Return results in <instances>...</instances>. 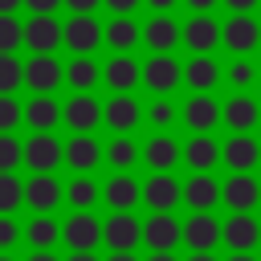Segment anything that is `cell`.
Instances as JSON below:
<instances>
[{
    "instance_id": "1",
    "label": "cell",
    "mask_w": 261,
    "mask_h": 261,
    "mask_svg": "<svg viewBox=\"0 0 261 261\" xmlns=\"http://www.w3.org/2000/svg\"><path fill=\"white\" fill-rule=\"evenodd\" d=\"M61 241L69 245V253H94L102 245V224L94 212H73L61 224Z\"/></svg>"
},
{
    "instance_id": "2",
    "label": "cell",
    "mask_w": 261,
    "mask_h": 261,
    "mask_svg": "<svg viewBox=\"0 0 261 261\" xmlns=\"http://www.w3.org/2000/svg\"><path fill=\"white\" fill-rule=\"evenodd\" d=\"M102 245L110 253H135V245H143V224L130 212H110V220L102 224Z\"/></svg>"
},
{
    "instance_id": "3",
    "label": "cell",
    "mask_w": 261,
    "mask_h": 261,
    "mask_svg": "<svg viewBox=\"0 0 261 261\" xmlns=\"http://www.w3.org/2000/svg\"><path fill=\"white\" fill-rule=\"evenodd\" d=\"M143 245L151 253H171L175 245H184V224L171 212H151L143 224Z\"/></svg>"
},
{
    "instance_id": "4",
    "label": "cell",
    "mask_w": 261,
    "mask_h": 261,
    "mask_svg": "<svg viewBox=\"0 0 261 261\" xmlns=\"http://www.w3.org/2000/svg\"><path fill=\"white\" fill-rule=\"evenodd\" d=\"M24 163L33 167V175H53V167L65 163V143H57L53 135H33L24 143Z\"/></svg>"
},
{
    "instance_id": "5",
    "label": "cell",
    "mask_w": 261,
    "mask_h": 261,
    "mask_svg": "<svg viewBox=\"0 0 261 261\" xmlns=\"http://www.w3.org/2000/svg\"><path fill=\"white\" fill-rule=\"evenodd\" d=\"M257 241H261V224L249 212H232L220 224V245H228V253H253Z\"/></svg>"
},
{
    "instance_id": "6",
    "label": "cell",
    "mask_w": 261,
    "mask_h": 261,
    "mask_svg": "<svg viewBox=\"0 0 261 261\" xmlns=\"http://www.w3.org/2000/svg\"><path fill=\"white\" fill-rule=\"evenodd\" d=\"M179 82H184V65H179L171 53H155V57L143 65V86L155 90V94H171Z\"/></svg>"
},
{
    "instance_id": "7",
    "label": "cell",
    "mask_w": 261,
    "mask_h": 261,
    "mask_svg": "<svg viewBox=\"0 0 261 261\" xmlns=\"http://www.w3.org/2000/svg\"><path fill=\"white\" fill-rule=\"evenodd\" d=\"M184 245L192 253H212L220 245V220L212 212H192L184 220Z\"/></svg>"
},
{
    "instance_id": "8",
    "label": "cell",
    "mask_w": 261,
    "mask_h": 261,
    "mask_svg": "<svg viewBox=\"0 0 261 261\" xmlns=\"http://www.w3.org/2000/svg\"><path fill=\"white\" fill-rule=\"evenodd\" d=\"M102 24L94 20V16H69L65 24H61V41L77 53V57H86L90 49H98V41H102Z\"/></svg>"
},
{
    "instance_id": "9",
    "label": "cell",
    "mask_w": 261,
    "mask_h": 261,
    "mask_svg": "<svg viewBox=\"0 0 261 261\" xmlns=\"http://www.w3.org/2000/svg\"><path fill=\"white\" fill-rule=\"evenodd\" d=\"M61 200H65V188H61L53 175H33V179H24V204H29L37 216H49Z\"/></svg>"
},
{
    "instance_id": "10",
    "label": "cell",
    "mask_w": 261,
    "mask_h": 261,
    "mask_svg": "<svg viewBox=\"0 0 261 261\" xmlns=\"http://www.w3.org/2000/svg\"><path fill=\"white\" fill-rule=\"evenodd\" d=\"M220 200L228 204V212H253L261 204V184L253 175H228L220 184Z\"/></svg>"
},
{
    "instance_id": "11",
    "label": "cell",
    "mask_w": 261,
    "mask_h": 261,
    "mask_svg": "<svg viewBox=\"0 0 261 261\" xmlns=\"http://www.w3.org/2000/svg\"><path fill=\"white\" fill-rule=\"evenodd\" d=\"M61 118H65V126H69L73 135H90V130L102 122V106H98L90 94H73V98L61 106Z\"/></svg>"
},
{
    "instance_id": "12",
    "label": "cell",
    "mask_w": 261,
    "mask_h": 261,
    "mask_svg": "<svg viewBox=\"0 0 261 261\" xmlns=\"http://www.w3.org/2000/svg\"><path fill=\"white\" fill-rule=\"evenodd\" d=\"M220 159L232 167V175H249L253 163H261V143L249 139V135H232V139L220 147Z\"/></svg>"
},
{
    "instance_id": "13",
    "label": "cell",
    "mask_w": 261,
    "mask_h": 261,
    "mask_svg": "<svg viewBox=\"0 0 261 261\" xmlns=\"http://www.w3.org/2000/svg\"><path fill=\"white\" fill-rule=\"evenodd\" d=\"M24 45L37 53V57H53V49L61 45V24L53 16H33L24 24Z\"/></svg>"
},
{
    "instance_id": "14",
    "label": "cell",
    "mask_w": 261,
    "mask_h": 261,
    "mask_svg": "<svg viewBox=\"0 0 261 261\" xmlns=\"http://www.w3.org/2000/svg\"><path fill=\"white\" fill-rule=\"evenodd\" d=\"M184 45L196 53V57H208L216 45H220V24L212 16H192L184 24Z\"/></svg>"
},
{
    "instance_id": "15",
    "label": "cell",
    "mask_w": 261,
    "mask_h": 261,
    "mask_svg": "<svg viewBox=\"0 0 261 261\" xmlns=\"http://www.w3.org/2000/svg\"><path fill=\"white\" fill-rule=\"evenodd\" d=\"M184 163L192 167V175H208L216 163H220V143L208 139V135H192L184 143Z\"/></svg>"
},
{
    "instance_id": "16",
    "label": "cell",
    "mask_w": 261,
    "mask_h": 261,
    "mask_svg": "<svg viewBox=\"0 0 261 261\" xmlns=\"http://www.w3.org/2000/svg\"><path fill=\"white\" fill-rule=\"evenodd\" d=\"M179 200H184V188H179L171 175H151V179L143 184V204H147L151 212H171Z\"/></svg>"
},
{
    "instance_id": "17",
    "label": "cell",
    "mask_w": 261,
    "mask_h": 261,
    "mask_svg": "<svg viewBox=\"0 0 261 261\" xmlns=\"http://www.w3.org/2000/svg\"><path fill=\"white\" fill-rule=\"evenodd\" d=\"M220 41L232 49V53H249L257 41H261V24L253 16H228V24H220Z\"/></svg>"
},
{
    "instance_id": "18",
    "label": "cell",
    "mask_w": 261,
    "mask_h": 261,
    "mask_svg": "<svg viewBox=\"0 0 261 261\" xmlns=\"http://www.w3.org/2000/svg\"><path fill=\"white\" fill-rule=\"evenodd\" d=\"M102 77H106V86H110L114 94H130V90L143 82V65H139V61H130L126 53H118V57H110V61H106Z\"/></svg>"
},
{
    "instance_id": "19",
    "label": "cell",
    "mask_w": 261,
    "mask_h": 261,
    "mask_svg": "<svg viewBox=\"0 0 261 261\" xmlns=\"http://www.w3.org/2000/svg\"><path fill=\"white\" fill-rule=\"evenodd\" d=\"M220 118L228 122V130H237V135H249V130L261 122V106H257L253 98L237 94V98H228V102L220 106Z\"/></svg>"
},
{
    "instance_id": "20",
    "label": "cell",
    "mask_w": 261,
    "mask_h": 261,
    "mask_svg": "<svg viewBox=\"0 0 261 261\" xmlns=\"http://www.w3.org/2000/svg\"><path fill=\"white\" fill-rule=\"evenodd\" d=\"M143 159H147V167H151L155 175H167V171L184 159V151H179V143H175L171 135H155V139H147Z\"/></svg>"
},
{
    "instance_id": "21",
    "label": "cell",
    "mask_w": 261,
    "mask_h": 261,
    "mask_svg": "<svg viewBox=\"0 0 261 261\" xmlns=\"http://www.w3.org/2000/svg\"><path fill=\"white\" fill-rule=\"evenodd\" d=\"M102 200L110 204V212H130V208L143 200V188H139V184L126 175V171H118V175H110V179H106Z\"/></svg>"
},
{
    "instance_id": "22",
    "label": "cell",
    "mask_w": 261,
    "mask_h": 261,
    "mask_svg": "<svg viewBox=\"0 0 261 261\" xmlns=\"http://www.w3.org/2000/svg\"><path fill=\"white\" fill-rule=\"evenodd\" d=\"M61 77H65V69H61L53 57H33V61L24 65V86L37 90V94H53V90L61 86Z\"/></svg>"
},
{
    "instance_id": "23",
    "label": "cell",
    "mask_w": 261,
    "mask_h": 261,
    "mask_svg": "<svg viewBox=\"0 0 261 261\" xmlns=\"http://www.w3.org/2000/svg\"><path fill=\"white\" fill-rule=\"evenodd\" d=\"M102 118H106V126H110V130L126 135V130H135V122L143 118V110H139V102H135L130 94H114V98L102 106Z\"/></svg>"
},
{
    "instance_id": "24",
    "label": "cell",
    "mask_w": 261,
    "mask_h": 261,
    "mask_svg": "<svg viewBox=\"0 0 261 261\" xmlns=\"http://www.w3.org/2000/svg\"><path fill=\"white\" fill-rule=\"evenodd\" d=\"M184 122L192 126V135H208V130L220 122V106H216V98H208V94H192L188 106H184Z\"/></svg>"
},
{
    "instance_id": "25",
    "label": "cell",
    "mask_w": 261,
    "mask_h": 261,
    "mask_svg": "<svg viewBox=\"0 0 261 261\" xmlns=\"http://www.w3.org/2000/svg\"><path fill=\"white\" fill-rule=\"evenodd\" d=\"M98 159H102V147H98V139H94V135H73V139L65 143V163H69L77 175L94 171V167H98Z\"/></svg>"
},
{
    "instance_id": "26",
    "label": "cell",
    "mask_w": 261,
    "mask_h": 261,
    "mask_svg": "<svg viewBox=\"0 0 261 261\" xmlns=\"http://www.w3.org/2000/svg\"><path fill=\"white\" fill-rule=\"evenodd\" d=\"M184 204H188L192 212H212V208L220 204V184H216L212 175H192V179L184 184Z\"/></svg>"
},
{
    "instance_id": "27",
    "label": "cell",
    "mask_w": 261,
    "mask_h": 261,
    "mask_svg": "<svg viewBox=\"0 0 261 261\" xmlns=\"http://www.w3.org/2000/svg\"><path fill=\"white\" fill-rule=\"evenodd\" d=\"M143 41H147L155 53H171V49L184 41V29H179L171 16H151L147 29H143Z\"/></svg>"
},
{
    "instance_id": "28",
    "label": "cell",
    "mask_w": 261,
    "mask_h": 261,
    "mask_svg": "<svg viewBox=\"0 0 261 261\" xmlns=\"http://www.w3.org/2000/svg\"><path fill=\"white\" fill-rule=\"evenodd\" d=\"M24 122H29L37 135H53V126L61 122V106H57L49 94H37V98L24 106Z\"/></svg>"
},
{
    "instance_id": "29",
    "label": "cell",
    "mask_w": 261,
    "mask_h": 261,
    "mask_svg": "<svg viewBox=\"0 0 261 261\" xmlns=\"http://www.w3.org/2000/svg\"><path fill=\"white\" fill-rule=\"evenodd\" d=\"M24 241L33 245V253H53V245L61 241V224L53 216H33L24 228Z\"/></svg>"
},
{
    "instance_id": "30",
    "label": "cell",
    "mask_w": 261,
    "mask_h": 261,
    "mask_svg": "<svg viewBox=\"0 0 261 261\" xmlns=\"http://www.w3.org/2000/svg\"><path fill=\"white\" fill-rule=\"evenodd\" d=\"M184 82H188L196 94H208V90L220 82V65H216L212 57H192V61L184 65Z\"/></svg>"
},
{
    "instance_id": "31",
    "label": "cell",
    "mask_w": 261,
    "mask_h": 261,
    "mask_svg": "<svg viewBox=\"0 0 261 261\" xmlns=\"http://www.w3.org/2000/svg\"><path fill=\"white\" fill-rule=\"evenodd\" d=\"M102 37H106V41H110L114 49H122V53H126V49H135V45H139L143 29H139V24L130 20V16H114V20L106 24V33H102Z\"/></svg>"
},
{
    "instance_id": "32",
    "label": "cell",
    "mask_w": 261,
    "mask_h": 261,
    "mask_svg": "<svg viewBox=\"0 0 261 261\" xmlns=\"http://www.w3.org/2000/svg\"><path fill=\"white\" fill-rule=\"evenodd\" d=\"M98 184L90 179V175H77V179H69V188H65V200L73 204V212H90L94 204H98Z\"/></svg>"
},
{
    "instance_id": "33",
    "label": "cell",
    "mask_w": 261,
    "mask_h": 261,
    "mask_svg": "<svg viewBox=\"0 0 261 261\" xmlns=\"http://www.w3.org/2000/svg\"><path fill=\"white\" fill-rule=\"evenodd\" d=\"M65 82H69L77 94H86V90L98 82V65H94L90 57H73V61L65 65Z\"/></svg>"
},
{
    "instance_id": "34",
    "label": "cell",
    "mask_w": 261,
    "mask_h": 261,
    "mask_svg": "<svg viewBox=\"0 0 261 261\" xmlns=\"http://www.w3.org/2000/svg\"><path fill=\"white\" fill-rule=\"evenodd\" d=\"M24 204V184L12 175V171H0V216L16 212Z\"/></svg>"
},
{
    "instance_id": "35",
    "label": "cell",
    "mask_w": 261,
    "mask_h": 261,
    "mask_svg": "<svg viewBox=\"0 0 261 261\" xmlns=\"http://www.w3.org/2000/svg\"><path fill=\"white\" fill-rule=\"evenodd\" d=\"M106 159H110V167H118V171H126L135 159H139V147L126 139V135H118L110 147H106Z\"/></svg>"
},
{
    "instance_id": "36",
    "label": "cell",
    "mask_w": 261,
    "mask_h": 261,
    "mask_svg": "<svg viewBox=\"0 0 261 261\" xmlns=\"http://www.w3.org/2000/svg\"><path fill=\"white\" fill-rule=\"evenodd\" d=\"M20 82H24V65L12 53H0V94H12Z\"/></svg>"
},
{
    "instance_id": "37",
    "label": "cell",
    "mask_w": 261,
    "mask_h": 261,
    "mask_svg": "<svg viewBox=\"0 0 261 261\" xmlns=\"http://www.w3.org/2000/svg\"><path fill=\"white\" fill-rule=\"evenodd\" d=\"M24 41V24L16 16H0V53H12Z\"/></svg>"
},
{
    "instance_id": "38",
    "label": "cell",
    "mask_w": 261,
    "mask_h": 261,
    "mask_svg": "<svg viewBox=\"0 0 261 261\" xmlns=\"http://www.w3.org/2000/svg\"><path fill=\"white\" fill-rule=\"evenodd\" d=\"M16 163H24V143H16L12 135H0V171H16Z\"/></svg>"
},
{
    "instance_id": "39",
    "label": "cell",
    "mask_w": 261,
    "mask_h": 261,
    "mask_svg": "<svg viewBox=\"0 0 261 261\" xmlns=\"http://www.w3.org/2000/svg\"><path fill=\"white\" fill-rule=\"evenodd\" d=\"M20 118H24V110L16 106V98L12 94H0V135H8Z\"/></svg>"
},
{
    "instance_id": "40",
    "label": "cell",
    "mask_w": 261,
    "mask_h": 261,
    "mask_svg": "<svg viewBox=\"0 0 261 261\" xmlns=\"http://www.w3.org/2000/svg\"><path fill=\"white\" fill-rule=\"evenodd\" d=\"M147 118H151L155 126H167V122L175 118V106H171L167 98H155V102H151V110H147Z\"/></svg>"
},
{
    "instance_id": "41",
    "label": "cell",
    "mask_w": 261,
    "mask_h": 261,
    "mask_svg": "<svg viewBox=\"0 0 261 261\" xmlns=\"http://www.w3.org/2000/svg\"><path fill=\"white\" fill-rule=\"evenodd\" d=\"M257 77V69L249 65V61H237V65H228V86H249Z\"/></svg>"
},
{
    "instance_id": "42",
    "label": "cell",
    "mask_w": 261,
    "mask_h": 261,
    "mask_svg": "<svg viewBox=\"0 0 261 261\" xmlns=\"http://www.w3.org/2000/svg\"><path fill=\"white\" fill-rule=\"evenodd\" d=\"M16 237H20L16 220H12V216H0V253H8V249L16 245Z\"/></svg>"
},
{
    "instance_id": "43",
    "label": "cell",
    "mask_w": 261,
    "mask_h": 261,
    "mask_svg": "<svg viewBox=\"0 0 261 261\" xmlns=\"http://www.w3.org/2000/svg\"><path fill=\"white\" fill-rule=\"evenodd\" d=\"M29 8H33V16H53V8L61 4V0H24Z\"/></svg>"
},
{
    "instance_id": "44",
    "label": "cell",
    "mask_w": 261,
    "mask_h": 261,
    "mask_svg": "<svg viewBox=\"0 0 261 261\" xmlns=\"http://www.w3.org/2000/svg\"><path fill=\"white\" fill-rule=\"evenodd\" d=\"M61 4H69V8H73V16H90L102 0H61Z\"/></svg>"
},
{
    "instance_id": "45",
    "label": "cell",
    "mask_w": 261,
    "mask_h": 261,
    "mask_svg": "<svg viewBox=\"0 0 261 261\" xmlns=\"http://www.w3.org/2000/svg\"><path fill=\"white\" fill-rule=\"evenodd\" d=\"M224 4H228L237 16H249V8H253V4H261V0H224Z\"/></svg>"
},
{
    "instance_id": "46",
    "label": "cell",
    "mask_w": 261,
    "mask_h": 261,
    "mask_svg": "<svg viewBox=\"0 0 261 261\" xmlns=\"http://www.w3.org/2000/svg\"><path fill=\"white\" fill-rule=\"evenodd\" d=\"M102 4H110V12H118V16H126V12H130L139 0H102Z\"/></svg>"
},
{
    "instance_id": "47",
    "label": "cell",
    "mask_w": 261,
    "mask_h": 261,
    "mask_svg": "<svg viewBox=\"0 0 261 261\" xmlns=\"http://www.w3.org/2000/svg\"><path fill=\"white\" fill-rule=\"evenodd\" d=\"M188 4H192V12H196V16H208V8H212L216 0H188Z\"/></svg>"
},
{
    "instance_id": "48",
    "label": "cell",
    "mask_w": 261,
    "mask_h": 261,
    "mask_svg": "<svg viewBox=\"0 0 261 261\" xmlns=\"http://www.w3.org/2000/svg\"><path fill=\"white\" fill-rule=\"evenodd\" d=\"M147 4H151V8H155V12H159V16H167V8H171V4H175V0H147Z\"/></svg>"
},
{
    "instance_id": "49",
    "label": "cell",
    "mask_w": 261,
    "mask_h": 261,
    "mask_svg": "<svg viewBox=\"0 0 261 261\" xmlns=\"http://www.w3.org/2000/svg\"><path fill=\"white\" fill-rule=\"evenodd\" d=\"M16 4H24V0H0V16H12Z\"/></svg>"
},
{
    "instance_id": "50",
    "label": "cell",
    "mask_w": 261,
    "mask_h": 261,
    "mask_svg": "<svg viewBox=\"0 0 261 261\" xmlns=\"http://www.w3.org/2000/svg\"><path fill=\"white\" fill-rule=\"evenodd\" d=\"M24 261H57V257H53V253H29Z\"/></svg>"
},
{
    "instance_id": "51",
    "label": "cell",
    "mask_w": 261,
    "mask_h": 261,
    "mask_svg": "<svg viewBox=\"0 0 261 261\" xmlns=\"http://www.w3.org/2000/svg\"><path fill=\"white\" fill-rule=\"evenodd\" d=\"M106 261H139V257H135V253H110Z\"/></svg>"
},
{
    "instance_id": "52",
    "label": "cell",
    "mask_w": 261,
    "mask_h": 261,
    "mask_svg": "<svg viewBox=\"0 0 261 261\" xmlns=\"http://www.w3.org/2000/svg\"><path fill=\"white\" fill-rule=\"evenodd\" d=\"M65 261H98V257H94V253H69Z\"/></svg>"
},
{
    "instance_id": "53",
    "label": "cell",
    "mask_w": 261,
    "mask_h": 261,
    "mask_svg": "<svg viewBox=\"0 0 261 261\" xmlns=\"http://www.w3.org/2000/svg\"><path fill=\"white\" fill-rule=\"evenodd\" d=\"M228 261H257L253 253H228Z\"/></svg>"
},
{
    "instance_id": "54",
    "label": "cell",
    "mask_w": 261,
    "mask_h": 261,
    "mask_svg": "<svg viewBox=\"0 0 261 261\" xmlns=\"http://www.w3.org/2000/svg\"><path fill=\"white\" fill-rule=\"evenodd\" d=\"M147 261H175V253H151Z\"/></svg>"
},
{
    "instance_id": "55",
    "label": "cell",
    "mask_w": 261,
    "mask_h": 261,
    "mask_svg": "<svg viewBox=\"0 0 261 261\" xmlns=\"http://www.w3.org/2000/svg\"><path fill=\"white\" fill-rule=\"evenodd\" d=\"M188 261H216V257H212V253H192Z\"/></svg>"
},
{
    "instance_id": "56",
    "label": "cell",
    "mask_w": 261,
    "mask_h": 261,
    "mask_svg": "<svg viewBox=\"0 0 261 261\" xmlns=\"http://www.w3.org/2000/svg\"><path fill=\"white\" fill-rule=\"evenodd\" d=\"M0 261H16V257H8V253H0Z\"/></svg>"
}]
</instances>
